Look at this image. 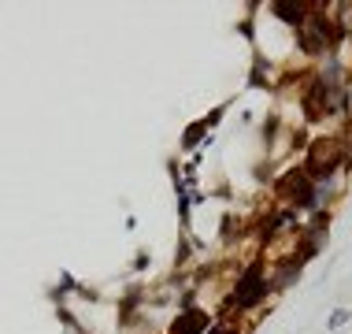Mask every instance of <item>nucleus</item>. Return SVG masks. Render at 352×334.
Segmentation results:
<instances>
[{"label":"nucleus","mask_w":352,"mask_h":334,"mask_svg":"<svg viewBox=\"0 0 352 334\" xmlns=\"http://www.w3.org/2000/svg\"><path fill=\"white\" fill-rule=\"evenodd\" d=\"M208 323H212V316H208L204 309H186V312H178V316L170 320L167 334H204Z\"/></svg>","instance_id":"4"},{"label":"nucleus","mask_w":352,"mask_h":334,"mask_svg":"<svg viewBox=\"0 0 352 334\" xmlns=\"http://www.w3.org/2000/svg\"><path fill=\"white\" fill-rule=\"evenodd\" d=\"M263 298H267V267H263V260H252L241 271V279H237L230 301L237 309H252V304H260Z\"/></svg>","instance_id":"3"},{"label":"nucleus","mask_w":352,"mask_h":334,"mask_svg":"<svg viewBox=\"0 0 352 334\" xmlns=\"http://www.w3.org/2000/svg\"><path fill=\"white\" fill-rule=\"evenodd\" d=\"M274 194H278L289 208H316L319 205V189L311 182V175L304 167H289L285 175L278 178V186H274Z\"/></svg>","instance_id":"2"},{"label":"nucleus","mask_w":352,"mask_h":334,"mask_svg":"<svg viewBox=\"0 0 352 334\" xmlns=\"http://www.w3.org/2000/svg\"><path fill=\"white\" fill-rule=\"evenodd\" d=\"M345 320H349V312H345V309H341V312H338V316H334V320H330V327H341V323H345Z\"/></svg>","instance_id":"6"},{"label":"nucleus","mask_w":352,"mask_h":334,"mask_svg":"<svg viewBox=\"0 0 352 334\" xmlns=\"http://www.w3.org/2000/svg\"><path fill=\"white\" fill-rule=\"evenodd\" d=\"M349 164V145L334 134H322V138L311 141L308 156H304V171L311 175V182H327V178L338 175V167Z\"/></svg>","instance_id":"1"},{"label":"nucleus","mask_w":352,"mask_h":334,"mask_svg":"<svg viewBox=\"0 0 352 334\" xmlns=\"http://www.w3.org/2000/svg\"><path fill=\"white\" fill-rule=\"evenodd\" d=\"M271 12L282 19V23H293V26H304V19L311 15L308 4H271Z\"/></svg>","instance_id":"5"}]
</instances>
